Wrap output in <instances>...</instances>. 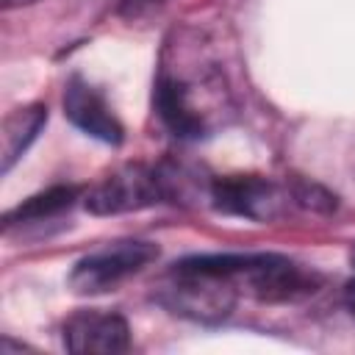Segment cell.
<instances>
[{"label":"cell","mask_w":355,"mask_h":355,"mask_svg":"<svg viewBox=\"0 0 355 355\" xmlns=\"http://www.w3.org/2000/svg\"><path fill=\"white\" fill-rule=\"evenodd\" d=\"M194 261L230 277L261 302H294L319 288V275L280 252H202Z\"/></svg>","instance_id":"cell-1"},{"label":"cell","mask_w":355,"mask_h":355,"mask_svg":"<svg viewBox=\"0 0 355 355\" xmlns=\"http://www.w3.org/2000/svg\"><path fill=\"white\" fill-rule=\"evenodd\" d=\"M211 97H222V86L211 75H183L161 61L153 83V105L164 128L183 141L205 139L214 130Z\"/></svg>","instance_id":"cell-2"},{"label":"cell","mask_w":355,"mask_h":355,"mask_svg":"<svg viewBox=\"0 0 355 355\" xmlns=\"http://www.w3.org/2000/svg\"><path fill=\"white\" fill-rule=\"evenodd\" d=\"M239 286L205 266H200L191 255L175 261L158 288V302L183 319L216 324L227 319L236 308Z\"/></svg>","instance_id":"cell-3"},{"label":"cell","mask_w":355,"mask_h":355,"mask_svg":"<svg viewBox=\"0 0 355 355\" xmlns=\"http://www.w3.org/2000/svg\"><path fill=\"white\" fill-rule=\"evenodd\" d=\"M158 202H172L166 169L144 166V164H125L97 180L83 194V208L94 216H116L141 208H153Z\"/></svg>","instance_id":"cell-4"},{"label":"cell","mask_w":355,"mask_h":355,"mask_svg":"<svg viewBox=\"0 0 355 355\" xmlns=\"http://www.w3.org/2000/svg\"><path fill=\"white\" fill-rule=\"evenodd\" d=\"M158 258V244L147 239H119L108 241L89 255L78 258L67 286L80 297H94L114 291L122 280L133 277L144 266H150Z\"/></svg>","instance_id":"cell-5"},{"label":"cell","mask_w":355,"mask_h":355,"mask_svg":"<svg viewBox=\"0 0 355 355\" xmlns=\"http://www.w3.org/2000/svg\"><path fill=\"white\" fill-rule=\"evenodd\" d=\"M208 197L214 211L225 216L252 219V222H272L286 214L291 200L288 186L280 189L277 183L261 175H225L214 178L208 186Z\"/></svg>","instance_id":"cell-6"},{"label":"cell","mask_w":355,"mask_h":355,"mask_svg":"<svg viewBox=\"0 0 355 355\" xmlns=\"http://www.w3.org/2000/svg\"><path fill=\"white\" fill-rule=\"evenodd\" d=\"M64 347L75 355H116L130 347V327L125 316L100 308H83L61 324Z\"/></svg>","instance_id":"cell-7"},{"label":"cell","mask_w":355,"mask_h":355,"mask_svg":"<svg viewBox=\"0 0 355 355\" xmlns=\"http://www.w3.org/2000/svg\"><path fill=\"white\" fill-rule=\"evenodd\" d=\"M64 114L78 130H83L86 136H92L103 144L116 147L125 139V128H122L119 116L111 111L103 92L97 86H92L83 75H72L67 80V86H64Z\"/></svg>","instance_id":"cell-8"},{"label":"cell","mask_w":355,"mask_h":355,"mask_svg":"<svg viewBox=\"0 0 355 355\" xmlns=\"http://www.w3.org/2000/svg\"><path fill=\"white\" fill-rule=\"evenodd\" d=\"M44 125H47V108L42 103L17 108L3 119V128H0V161H3L0 169H3V175L11 172V166L28 153V147L39 139Z\"/></svg>","instance_id":"cell-9"},{"label":"cell","mask_w":355,"mask_h":355,"mask_svg":"<svg viewBox=\"0 0 355 355\" xmlns=\"http://www.w3.org/2000/svg\"><path fill=\"white\" fill-rule=\"evenodd\" d=\"M78 197H80V186H50L44 191L22 200L19 205H14L3 216V225L14 227V225H33V222L53 219V216L69 211Z\"/></svg>","instance_id":"cell-10"},{"label":"cell","mask_w":355,"mask_h":355,"mask_svg":"<svg viewBox=\"0 0 355 355\" xmlns=\"http://www.w3.org/2000/svg\"><path fill=\"white\" fill-rule=\"evenodd\" d=\"M291 200L302 208H311V211H333L336 208V197H330L324 189H319L316 183H308V180H297L291 189Z\"/></svg>","instance_id":"cell-11"},{"label":"cell","mask_w":355,"mask_h":355,"mask_svg":"<svg viewBox=\"0 0 355 355\" xmlns=\"http://www.w3.org/2000/svg\"><path fill=\"white\" fill-rule=\"evenodd\" d=\"M344 305H347V311L355 316V280H349V283L344 286Z\"/></svg>","instance_id":"cell-12"},{"label":"cell","mask_w":355,"mask_h":355,"mask_svg":"<svg viewBox=\"0 0 355 355\" xmlns=\"http://www.w3.org/2000/svg\"><path fill=\"white\" fill-rule=\"evenodd\" d=\"M31 3H36V0H3L6 8H19V6H31Z\"/></svg>","instance_id":"cell-13"},{"label":"cell","mask_w":355,"mask_h":355,"mask_svg":"<svg viewBox=\"0 0 355 355\" xmlns=\"http://www.w3.org/2000/svg\"><path fill=\"white\" fill-rule=\"evenodd\" d=\"M125 6H141V3H155V0H122Z\"/></svg>","instance_id":"cell-14"},{"label":"cell","mask_w":355,"mask_h":355,"mask_svg":"<svg viewBox=\"0 0 355 355\" xmlns=\"http://www.w3.org/2000/svg\"><path fill=\"white\" fill-rule=\"evenodd\" d=\"M349 263H352V266H355V247H352V250H349Z\"/></svg>","instance_id":"cell-15"}]
</instances>
